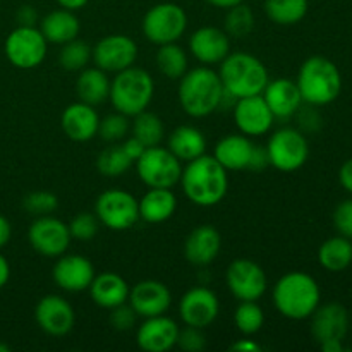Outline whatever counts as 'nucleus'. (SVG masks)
<instances>
[{"instance_id": "obj_1", "label": "nucleus", "mask_w": 352, "mask_h": 352, "mask_svg": "<svg viewBox=\"0 0 352 352\" xmlns=\"http://www.w3.org/2000/svg\"><path fill=\"white\" fill-rule=\"evenodd\" d=\"M179 182H181L186 198L203 208L219 205L226 198L227 189H229L227 170L215 157H208V155H201L188 162L186 168H182Z\"/></svg>"}, {"instance_id": "obj_2", "label": "nucleus", "mask_w": 352, "mask_h": 352, "mask_svg": "<svg viewBox=\"0 0 352 352\" xmlns=\"http://www.w3.org/2000/svg\"><path fill=\"white\" fill-rule=\"evenodd\" d=\"M179 81V103L189 117L201 119L220 109L226 91L220 76L208 65L191 69Z\"/></svg>"}, {"instance_id": "obj_3", "label": "nucleus", "mask_w": 352, "mask_h": 352, "mask_svg": "<svg viewBox=\"0 0 352 352\" xmlns=\"http://www.w3.org/2000/svg\"><path fill=\"white\" fill-rule=\"evenodd\" d=\"M220 81L223 91L234 100L261 95L268 85V71L263 62L251 54L236 52L220 62Z\"/></svg>"}, {"instance_id": "obj_4", "label": "nucleus", "mask_w": 352, "mask_h": 352, "mask_svg": "<svg viewBox=\"0 0 352 352\" xmlns=\"http://www.w3.org/2000/svg\"><path fill=\"white\" fill-rule=\"evenodd\" d=\"M274 305L289 320H306L320 306V287L315 278L302 272H291L277 280Z\"/></svg>"}, {"instance_id": "obj_5", "label": "nucleus", "mask_w": 352, "mask_h": 352, "mask_svg": "<svg viewBox=\"0 0 352 352\" xmlns=\"http://www.w3.org/2000/svg\"><path fill=\"white\" fill-rule=\"evenodd\" d=\"M296 85L302 102L313 107H322L332 103L340 95L342 76L332 60L315 55L301 65Z\"/></svg>"}, {"instance_id": "obj_6", "label": "nucleus", "mask_w": 352, "mask_h": 352, "mask_svg": "<svg viewBox=\"0 0 352 352\" xmlns=\"http://www.w3.org/2000/svg\"><path fill=\"white\" fill-rule=\"evenodd\" d=\"M155 95L153 78L141 67L124 69L110 81V96L116 112L134 117L148 109Z\"/></svg>"}, {"instance_id": "obj_7", "label": "nucleus", "mask_w": 352, "mask_h": 352, "mask_svg": "<svg viewBox=\"0 0 352 352\" xmlns=\"http://www.w3.org/2000/svg\"><path fill=\"white\" fill-rule=\"evenodd\" d=\"M136 170L148 188L172 189L181 181V160L168 148L151 146L136 160Z\"/></svg>"}, {"instance_id": "obj_8", "label": "nucleus", "mask_w": 352, "mask_h": 352, "mask_svg": "<svg viewBox=\"0 0 352 352\" xmlns=\"http://www.w3.org/2000/svg\"><path fill=\"white\" fill-rule=\"evenodd\" d=\"M188 28V16L177 3L164 2L151 7L143 19V34L155 45L175 43Z\"/></svg>"}, {"instance_id": "obj_9", "label": "nucleus", "mask_w": 352, "mask_h": 352, "mask_svg": "<svg viewBox=\"0 0 352 352\" xmlns=\"http://www.w3.org/2000/svg\"><path fill=\"white\" fill-rule=\"evenodd\" d=\"M267 153L272 167L280 172H294L308 160L309 146L301 131L285 127L272 134L267 144Z\"/></svg>"}, {"instance_id": "obj_10", "label": "nucleus", "mask_w": 352, "mask_h": 352, "mask_svg": "<svg viewBox=\"0 0 352 352\" xmlns=\"http://www.w3.org/2000/svg\"><path fill=\"white\" fill-rule=\"evenodd\" d=\"M47 45L36 26H17L7 36L3 50L10 64L17 69H34L45 60Z\"/></svg>"}, {"instance_id": "obj_11", "label": "nucleus", "mask_w": 352, "mask_h": 352, "mask_svg": "<svg viewBox=\"0 0 352 352\" xmlns=\"http://www.w3.org/2000/svg\"><path fill=\"white\" fill-rule=\"evenodd\" d=\"M95 215L110 230H127L140 220L138 199L122 189H109L96 199Z\"/></svg>"}, {"instance_id": "obj_12", "label": "nucleus", "mask_w": 352, "mask_h": 352, "mask_svg": "<svg viewBox=\"0 0 352 352\" xmlns=\"http://www.w3.org/2000/svg\"><path fill=\"white\" fill-rule=\"evenodd\" d=\"M28 239L38 254L45 258H58L65 254L72 237L69 226H65L62 220L43 215L36 217V220L30 226Z\"/></svg>"}, {"instance_id": "obj_13", "label": "nucleus", "mask_w": 352, "mask_h": 352, "mask_svg": "<svg viewBox=\"0 0 352 352\" xmlns=\"http://www.w3.org/2000/svg\"><path fill=\"white\" fill-rule=\"evenodd\" d=\"M226 280L229 291L239 301H258L267 292V275L263 268L244 258L229 265Z\"/></svg>"}, {"instance_id": "obj_14", "label": "nucleus", "mask_w": 352, "mask_h": 352, "mask_svg": "<svg viewBox=\"0 0 352 352\" xmlns=\"http://www.w3.org/2000/svg\"><path fill=\"white\" fill-rule=\"evenodd\" d=\"M138 58V45L126 34H109L93 48V60L105 72H120L134 65Z\"/></svg>"}, {"instance_id": "obj_15", "label": "nucleus", "mask_w": 352, "mask_h": 352, "mask_svg": "<svg viewBox=\"0 0 352 352\" xmlns=\"http://www.w3.org/2000/svg\"><path fill=\"white\" fill-rule=\"evenodd\" d=\"M220 311V302L215 292L208 287H192L186 292L179 302V315L182 322L196 329H206L217 320Z\"/></svg>"}, {"instance_id": "obj_16", "label": "nucleus", "mask_w": 352, "mask_h": 352, "mask_svg": "<svg viewBox=\"0 0 352 352\" xmlns=\"http://www.w3.org/2000/svg\"><path fill=\"white\" fill-rule=\"evenodd\" d=\"M38 327L52 337H64L74 327V309L64 298L48 294L38 301L34 308Z\"/></svg>"}, {"instance_id": "obj_17", "label": "nucleus", "mask_w": 352, "mask_h": 352, "mask_svg": "<svg viewBox=\"0 0 352 352\" xmlns=\"http://www.w3.org/2000/svg\"><path fill=\"white\" fill-rule=\"evenodd\" d=\"M234 120L237 129L246 136H263L272 129L275 117L265 103L263 96L254 95L236 100Z\"/></svg>"}, {"instance_id": "obj_18", "label": "nucleus", "mask_w": 352, "mask_h": 352, "mask_svg": "<svg viewBox=\"0 0 352 352\" xmlns=\"http://www.w3.org/2000/svg\"><path fill=\"white\" fill-rule=\"evenodd\" d=\"M54 280L62 291L81 292L89 289L95 278V267L91 261L79 254H62L58 256L54 270Z\"/></svg>"}, {"instance_id": "obj_19", "label": "nucleus", "mask_w": 352, "mask_h": 352, "mask_svg": "<svg viewBox=\"0 0 352 352\" xmlns=\"http://www.w3.org/2000/svg\"><path fill=\"white\" fill-rule=\"evenodd\" d=\"M129 305L138 316L151 318V316L165 315L172 305V296L167 285L158 280H141L129 291L127 298Z\"/></svg>"}, {"instance_id": "obj_20", "label": "nucleus", "mask_w": 352, "mask_h": 352, "mask_svg": "<svg viewBox=\"0 0 352 352\" xmlns=\"http://www.w3.org/2000/svg\"><path fill=\"white\" fill-rule=\"evenodd\" d=\"M189 50L203 65L220 64L230 54V36L215 26H203L189 38Z\"/></svg>"}, {"instance_id": "obj_21", "label": "nucleus", "mask_w": 352, "mask_h": 352, "mask_svg": "<svg viewBox=\"0 0 352 352\" xmlns=\"http://www.w3.org/2000/svg\"><path fill=\"white\" fill-rule=\"evenodd\" d=\"M179 327L165 315L151 316L140 325L136 333L138 346L146 352H167L177 346Z\"/></svg>"}, {"instance_id": "obj_22", "label": "nucleus", "mask_w": 352, "mask_h": 352, "mask_svg": "<svg viewBox=\"0 0 352 352\" xmlns=\"http://www.w3.org/2000/svg\"><path fill=\"white\" fill-rule=\"evenodd\" d=\"M261 96H263L265 103L268 105L270 112L274 113L275 119H291L302 107V96L299 93L298 85L291 79L280 78L268 81Z\"/></svg>"}, {"instance_id": "obj_23", "label": "nucleus", "mask_w": 352, "mask_h": 352, "mask_svg": "<svg viewBox=\"0 0 352 352\" xmlns=\"http://www.w3.org/2000/svg\"><path fill=\"white\" fill-rule=\"evenodd\" d=\"M349 329L347 309L339 302L316 308L311 315V336L318 344L327 340H342Z\"/></svg>"}, {"instance_id": "obj_24", "label": "nucleus", "mask_w": 352, "mask_h": 352, "mask_svg": "<svg viewBox=\"0 0 352 352\" xmlns=\"http://www.w3.org/2000/svg\"><path fill=\"white\" fill-rule=\"evenodd\" d=\"M60 126L69 140L85 143V141L93 140L98 134L100 117L95 107L88 105V103H71L62 112Z\"/></svg>"}, {"instance_id": "obj_25", "label": "nucleus", "mask_w": 352, "mask_h": 352, "mask_svg": "<svg viewBox=\"0 0 352 352\" xmlns=\"http://www.w3.org/2000/svg\"><path fill=\"white\" fill-rule=\"evenodd\" d=\"M222 237L213 226H198L189 232L184 243V256L196 267H206L220 253Z\"/></svg>"}, {"instance_id": "obj_26", "label": "nucleus", "mask_w": 352, "mask_h": 352, "mask_svg": "<svg viewBox=\"0 0 352 352\" xmlns=\"http://www.w3.org/2000/svg\"><path fill=\"white\" fill-rule=\"evenodd\" d=\"M129 285L113 272H105V274L95 275L91 285H89V296L100 308L112 309L116 306L127 302L129 298Z\"/></svg>"}, {"instance_id": "obj_27", "label": "nucleus", "mask_w": 352, "mask_h": 352, "mask_svg": "<svg viewBox=\"0 0 352 352\" xmlns=\"http://www.w3.org/2000/svg\"><path fill=\"white\" fill-rule=\"evenodd\" d=\"M253 148L254 144L246 134H230L217 143L213 157L226 170H243L250 165Z\"/></svg>"}, {"instance_id": "obj_28", "label": "nucleus", "mask_w": 352, "mask_h": 352, "mask_svg": "<svg viewBox=\"0 0 352 352\" xmlns=\"http://www.w3.org/2000/svg\"><path fill=\"white\" fill-rule=\"evenodd\" d=\"M40 31L48 43L64 45L79 36L81 23L72 10L62 7L58 10H52L41 19Z\"/></svg>"}, {"instance_id": "obj_29", "label": "nucleus", "mask_w": 352, "mask_h": 352, "mask_svg": "<svg viewBox=\"0 0 352 352\" xmlns=\"http://www.w3.org/2000/svg\"><path fill=\"white\" fill-rule=\"evenodd\" d=\"M140 219L148 223H162L172 219L177 210V198L172 189L150 188V191L138 201Z\"/></svg>"}, {"instance_id": "obj_30", "label": "nucleus", "mask_w": 352, "mask_h": 352, "mask_svg": "<svg viewBox=\"0 0 352 352\" xmlns=\"http://www.w3.org/2000/svg\"><path fill=\"white\" fill-rule=\"evenodd\" d=\"M76 95L79 102L98 107L110 96V79L105 71L98 67H85L76 81Z\"/></svg>"}, {"instance_id": "obj_31", "label": "nucleus", "mask_w": 352, "mask_h": 352, "mask_svg": "<svg viewBox=\"0 0 352 352\" xmlns=\"http://www.w3.org/2000/svg\"><path fill=\"white\" fill-rule=\"evenodd\" d=\"M168 150L179 160L191 162L205 155L206 140L201 131L195 126H179L168 136Z\"/></svg>"}, {"instance_id": "obj_32", "label": "nucleus", "mask_w": 352, "mask_h": 352, "mask_svg": "<svg viewBox=\"0 0 352 352\" xmlns=\"http://www.w3.org/2000/svg\"><path fill=\"white\" fill-rule=\"evenodd\" d=\"M318 260L325 270L342 272L352 263V244L347 237H330L320 246Z\"/></svg>"}, {"instance_id": "obj_33", "label": "nucleus", "mask_w": 352, "mask_h": 352, "mask_svg": "<svg viewBox=\"0 0 352 352\" xmlns=\"http://www.w3.org/2000/svg\"><path fill=\"white\" fill-rule=\"evenodd\" d=\"M265 12L278 26H292L305 19L308 0H265Z\"/></svg>"}, {"instance_id": "obj_34", "label": "nucleus", "mask_w": 352, "mask_h": 352, "mask_svg": "<svg viewBox=\"0 0 352 352\" xmlns=\"http://www.w3.org/2000/svg\"><path fill=\"white\" fill-rule=\"evenodd\" d=\"M157 65L165 78L175 81L188 72V55L184 48L175 43L160 45L157 52Z\"/></svg>"}, {"instance_id": "obj_35", "label": "nucleus", "mask_w": 352, "mask_h": 352, "mask_svg": "<svg viewBox=\"0 0 352 352\" xmlns=\"http://www.w3.org/2000/svg\"><path fill=\"white\" fill-rule=\"evenodd\" d=\"M133 136L140 140L146 148L158 146L164 140V122L157 113L143 110L141 113L134 116Z\"/></svg>"}, {"instance_id": "obj_36", "label": "nucleus", "mask_w": 352, "mask_h": 352, "mask_svg": "<svg viewBox=\"0 0 352 352\" xmlns=\"http://www.w3.org/2000/svg\"><path fill=\"white\" fill-rule=\"evenodd\" d=\"M134 162L131 160L129 155L124 151L122 144H113V146L105 148L96 158V168L105 177H120L131 168Z\"/></svg>"}, {"instance_id": "obj_37", "label": "nucleus", "mask_w": 352, "mask_h": 352, "mask_svg": "<svg viewBox=\"0 0 352 352\" xmlns=\"http://www.w3.org/2000/svg\"><path fill=\"white\" fill-rule=\"evenodd\" d=\"M93 57V48L86 41L74 40L62 45V50L58 54V62L65 71H82L89 64Z\"/></svg>"}, {"instance_id": "obj_38", "label": "nucleus", "mask_w": 352, "mask_h": 352, "mask_svg": "<svg viewBox=\"0 0 352 352\" xmlns=\"http://www.w3.org/2000/svg\"><path fill=\"white\" fill-rule=\"evenodd\" d=\"M254 28L253 10L246 3H237V6L227 9L223 31L230 38H246Z\"/></svg>"}, {"instance_id": "obj_39", "label": "nucleus", "mask_w": 352, "mask_h": 352, "mask_svg": "<svg viewBox=\"0 0 352 352\" xmlns=\"http://www.w3.org/2000/svg\"><path fill=\"white\" fill-rule=\"evenodd\" d=\"M234 323L243 336H254L265 323L263 309L256 301H241L234 313Z\"/></svg>"}, {"instance_id": "obj_40", "label": "nucleus", "mask_w": 352, "mask_h": 352, "mask_svg": "<svg viewBox=\"0 0 352 352\" xmlns=\"http://www.w3.org/2000/svg\"><path fill=\"white\" fill-rule=\"evenodd\" d=\"M23 208L34 217L50 215V213H54L58 208V199L54 192L34 191L24 196Z\"/></svg>"}, {"instance_id": "obj_41", "label": "nucleus", "mask_w": 352, "mask_h": 352, "mask_svg": "<svg viewBox=\"0 0 352 352\" xmlns=\"http://www.w3.org/2000/svg\"><path fill=\"white\" fill-rule=\"evenodd\" d=\"M127 133H129V122H127V117L122 116V113H110L105 119L100 120L98 136L103 141L116 143V141L124 140Z\"/></svg>"}, {"instance_id": "obj_42", "label": "nucleus", "mask_w": 352, "mask_h": 352, "mask_svg": "<svg viewBox=\"0 0 352 352\" xmlns=\"http://www.w3.org/2000/svg\"><path fill=\"white\" fill-rule=\"evenodd\" d=\"M98 217L93 215V213L89 212H82L78 213V215L72 219V222L69 223V232H71L72 239L89 241L98 234Z\"/></svg>"}, {"instance_id": "obj_43", "label": "nucleus", "mask_w": 352, "mask_h": 352, "mask_svg": "<svg viewBox=\"0 0 352 352\" xmlns=\"http://www.w3.org/2000/svg\"><path fill=\"white\" fill-rule=\"evenodd\" d=\"M177 346L186 352H199L205 349L206 340H205V336H203L201 329L186 325L184 330H179Z\"/></svg>"}, {"instance_id": "obj_44", "label": "nucleus", "mask_w": 352, "mask_h": 352, "mask_svg": "<svg viewBox=\"0 0 352 352\" xmlns=\"http://www.w3.org/2000/svg\"><path fill=\"white\" fill-rule=\"evenodd\" d=\"M136 311L133 309L131 305H119L116 308H112V313H110V325L113 327L119 332H127V330L133 329L136 325Z\"/></svg>"}, {"instance_id": "obj_45", "label": "nucleus", "mask_w": 352, "mask_h": 352, "mask_svg": "<svg viewBox=\"0 0 352 352\" xmlns=\"http://www.w3.org/2000/svg\"><path fill=\"white\" fill-rule=\"evenodd\" d=\"M333 223L344 237L352 239V199H346L337 206L333 212Z\"/></svg>"}, {"instance_id": "obj_46", "label": "nucleus", "mask_w": 352, "mask_h": 352, "mask_svg": "<svg viewBox=\"0 0 352 352\" xmlns=\"http://www.w3.org/2000/svg\"><path fill=\"white\" fill-rule=\"evenodd\" d=\"M299 124H301L302 129L306 131H316L320 126V116L311 109V105L308 109H299Z\"/></svg>"}, {"instance_id": "obj_47", "label": "nucleus", "mask_w": 352, "mask_h": 352, "mask_svg": "<svg viewBox=\"0 0 352 352\" xmlns=\"http://www.w3.org/2000/svg\"><path fill=\"white\" fill-rule=\"evenodd\" d=\"M267 165H270V162H268L267 148H261V146H256V144H254L248 168H250V170H263Z\"/></svg>"}, {"instance_id": "obj_48", "label": "nucleus", "mask_w": 352, "mask_h": 352, "mask_svg": "<svg viewBox=\"0 0 352 352\" xmlns=\"http://www.w3.org/2000/svg\"><path fill=\"white\" fill-rule=\"evenodd\" d=\"M17 23L19 26H36L38 21V12L34 7L31 6H23L17 10Z\"/></svg>"}, {"instance_id": "obj_49", "label": "nucleus", "mask_w": 352, "mask_h": 352, "mask_svg": "<svg viewBox=\"0 0 352 352\" xmlns=\"http://www.w3.org/2000/svg\"><path fill=\"white\" fill-rule=\"evenodd\" d=\"M122 148H124V151H126L127 155H129V158L133 162H136L138 158L141 157V155H143V151L146 150V146H144L143 143H141L140 140H136V138H129V140L126 141V143L122 144Z\"/></svg>"}, {"instance_id": "obj_50", "label": "nucleus", "mask_w": 352, "mask_h": 352, "mask_svg": "<svg viewBox=\"0 0 352 352\" xmlns=\"http://www.w3.org/2000/svg\"><path fill=\"white\" fill-rule=\"evenodd\" d=\"M339 181H340V184H342V188L346 189V191L352 192V158H349V160H347L346 164L340 167Z\"/></svg>"}, {"instance_id": "obj_51", "label": "nucleus", "mask_w": 352, "mask_h": 352, "mask_svg": "<svg viewBox=\"0 0 352 352\" xmlns=\"http://www.w3.org/2000/svg\"><path fill=\"white\" fill-rule=\"evenodd\" d=\"M230 351H250V352H260L263 351V347L260 346L258 342H254V340H250V339H241L237 340L236 344H232L230 346Z\"/></svg>"}, {"instance_id": "obj_52", "label": "nucleus", "mask_w": 352, "mask_h": 352, "mask_svg": "<svg viewBox=\"0 0 352 352\" xmlns=\"http://www.w3.org/2000/svg\"><path fill=\"white\" fill-rule=\"evenodd\" d=\"M10 234H12V227H10V222L3 215H0V250L3 246H7L10 239Z\"/></svg>"}, {"instance_id": "obj_53", "label": "nucleus", "mask_w": 352, "mask_h": 352, "mask_svg": "<svg viewBox=\"0 0 352 352\" xmlns=\"http://www.w3.org/2000/svg\"><path fill=\"white\" fill-rule=\"evenodd\" d=\"M10 277V267H9V261L0 254V289L9 282Z\"/></svg>"}, {"instance_id": "obj_54", "label": "nucleus", "mask_w": 352, "mask_h": 352, "mask_svg": "<svg viewBox=\"0 0 352 352\" xmlns=\"http://www.w3.org/2000/svg\"><path fill=\"white\" fill-rule=\"evenodd\" d=\"M323 352H342V340H327V342L320 344Z\"/></svg>"}, {"instance_id": "obj_55", "label": "nucleus", "mask_w": 352, "mask_h": 352, "mask_svg": "<svg viewBox=\"0 0 352 352\" xmlns=\"http://www.w3.org/2000/svg\"><path fill=\"white\" fill-rule=\"evenodd\" d=\"M57 2L60 3V7H64V9L78 10L81 9V7H85L86 3H88V0H57Z\"/></svg>"}, {"instance_id": "obj_56", "label": "nucleus", "mask_w": 352, "mask_h": 352, "mask_svg": "<svg viewBox=\"0 0 352 352\" xmlns=\"http://www.w3.org/2000/svg\"><path fill=\"white\" fill-rule=\"evenodd\" d=\"M205 2H208L213 7H219V9H230L237 3H243L244 0H205Z\"/></svg>"}, {"instance_id": "obj_57", "label": "nucleus", "mask_w": 352, "mask_h": 352, "mask_svg": "<svg viewBox=\"0 0 352 352\" xmlns=\"http://www.w3.org/2000/svg\"><path fill=\"white\" fill-rule=\"evenodd\" d=\"M0 352H9V346H6V344H0Z\"/></svg>"}]
</instances>
